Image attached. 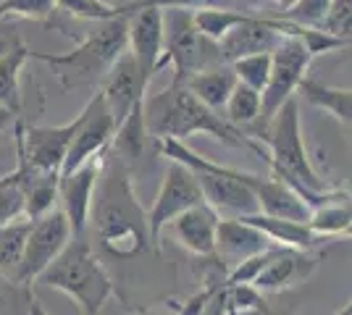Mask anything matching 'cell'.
<instances>
[{
	"instance_id": "17",
	"label": "cell",
	"mask_w": 352,
	"mask_h": 315,
	"mask_svg": "<svg viewBox=\"0 0 352 315\" xmlns=\"http://www.w3.org/2000/svg\"><path fill=\"white\" fill-rule=\"evenodd\" d=\"M171 231L179 247H184L190 255L200 257H213L216 253V229H219V213L213 208L195 205V208L184 210L182 215H176L171 224L166 226Z\"/></svg>"
},
{
	"instance_id": "22",
	"label": "cell",
	"mask_w": 352,
	"mask_h": 315,
	"mask_svg": "<svg viewBox=\"0 0 352 315\" xmlns=\"http://www.w3.org/2000/svg\"><path fill=\"white\" fill-rule=\"evenodd\" d=\"M184 87H187L200 103L206 105V108L219 113L221 108L226 105V100H229L232 90L236 87V76H234V71H232V66L223 63V66H216V69H210V71H203V74L192 76Z\"/></svg>"
},
{
	"instance_id": "41",
	"label": "cell",
	"mask_w": 352,
	"mask_h": 315,
	"mask_svg": "<svg viewBox=\"0 0 352 315\" xmlns=\"http://www.w3.org/2000/svg\"><path fill=\"white\" fill-rule=\"evenodd\" d=\"M331 315H352V307L350 305H344L342 310H337V313H331Z\"/></svg>"
},
{
	"instance_id": "10",
	"label": "cell",
	"mask_w": 352,
	"mask_h": 315,
	"mask_svg": "<svg viewBox=\"0 0 352 315\" xmlns=\"http://www.w3.org/2000/svg\"><path fill=\"white\" fill-rule=\"evenodd\" d=\"M195 205H203V192L197 187L195 174L187 165L168 161L161 189L153 200V205L147 208V229H150V240L155 250H161V237L166 226Z\"/></svg>"
},
{
	"instance_id": "28",
	"label": "cell",
	"mask_w": 352,
	"mask_h": 315,
	"mask_svg": "<svg viewBox=\"0 0 352 315\" xmlns=\"http://www.w3.org/2000/svg\"><path fill=\"white\" fill-rule=\"evenodd\" d=\"M56 11H63L66 16L82 19V21H95V24L129 14L124 5H111L105 0H56Z\"/></svg>"
},
{
	"instance_id": "18",
	"label": "cell",
	"mask_w": 352,
	"mask_h": 315,
	"mask_svg": "<svg viewBox=\"0 0 352 315\" xmlns=\"http://www.w3.org/2000/svg\"><path fill=\"white\" fill-rule=\"evenodd\" d=\"M268 247H274L265 240L258 229L245 224L242 218H219V229H216V253L213 257L219 260L226 270L245 263L250 257L261 255Z\"/></svg>"
},
{
	"instance_id": "21",
	"label": "cell",
	"mask_w": 352,
	"mask_h": 315,
	"mask_svg": "<svg viewBox=\"0 0 352 315\" xmlns=\"http://www.w3.org/2000/svg\"><path fill=\"white\" fill-rule=\"evenodd\" d=\"M30 53L24 40L0 53V108L16 116H21V69L30 60Z\"/></svg>"
},
{
	"instance_id": "16",
	"label": "cell",
	"mask_w": 352,
	"mask_h": 315,
	"mask_svg": "<svg viewBox=\"0 0 352 315\" xmlns=\"http://www.w3.org/2000/svg\"><path fill=\"white\" fill-rule=\"evenodd\" d=\"M318 266V255L313 253H300V250H284V247H271L268 260L255 276L252 289L261 294H279L289 292L294 286L305 284L313 270Z\"/></svg>"
},
{
	"instance_id": "6",
	"label": "cell",
	"mask_w": 352,
	"mask_h": 315,
	"mask_svg": "<svg viewBox=\"0 0 352 315\" xmlns=\"http://www.w3.org/2000/svg\"><path fill=\"white\" fill-rule=\"evenodd\" d=\"M158 142H161V152L166 161L187 165L195 174L197 187L203 192V202L208 208H213L216 213L219 210L221 213H234V218L258 213L255 195L245 184L248 171H236V168L221 165L216 161H208L195 150H190L184 142H176V139H158Z\"/></svg>"
},
{
	"instance_id": "7",
	"label": "cell",
	"mask_w": 352,
	"mask_h": 315,
	"mask_svg": "<svg viewBox=\"0 0 352 315\" xmlns=\"http://www.w3.org/2000/svg\"><path fill=\"white\" fill-rule=\"evenodd\" d=\"M174 66V84H187L192 76L223 66L219 43L206 40L192 24V11L166 8L163 11V53L158 71Z\"/></svg>"
},
{
	"instance_id": "35",
	"label": "cell",
	"mask_w": 352,
	"mask_h": 315,
	"mask_svg": "<svg viewBox=\"0 0 352 315\" xmlns=\"http://www.w3.org/2000/svg\"><path fill=\"white\" fill-rule=\"evenodd\" d=\"M155 8H182V11H203V8H226V11H252L242 0H150Z\"/></svg>"
},
{
	"instance_id": "31",
	"label": "cell",
	"mask_w": 352,
	"mask_h": 315,
	"mask_svg": "<svg viewBox=\"0 0 352 315\" xmlns=\"http://www.w3.org/2000/svg\"><path fill=\"white\" fill-rule=\"evenodd\" d=\"M331 0H294L287 11H276V19L281 21H289L294 27H310V30H318L323 21V16L329 11Z\"/></svg>"
},
{
	"instance_id": "42",
	"label": "cell",
	"mask_w": 352,
	"mask_h": 315,
	"mask_svg": "<svg viewBox=\"0 0 352 315\" xmlns=\"http://www.w3.org/2000/svg\"><path fill=\"white\" fill-rule=\"evenodd\" d=\"M140 315H153V313H150V310H142V313H140Z\"/></svg>"
},
{
	"instance_id": "27",
	"label": "cell",
	"mask_w": 352,
	"mask_h": 315,
	"mask_svg": "<svg viewBox=\"0 0 352 315\" xmlns=\"http://www.w3.org/2000/svg\"><path fill=\"white\" fill-rule=\"evenodd\" d=\"M258 11H226V8H203V11H192V24L195 30L200 32L206 40L210 43H219L221 37L229 30H234L236 24L245 19V16H252Z\"/></svg>"
},
{
	"instance_id": "8",
	"label": "cell",
	"mask_w": 352,
	"mask_h": 315,
	"mask_svg": "<svg viewBox=\"0 0 352 315\" xmlns=\"http://www.w3.org/2000/svg\"><path fill=\"white\" fill-rule=\"evenodd\" d=\"M310 60H313L310 53L294 34H284L279 45L271 50V74H268V82L261 92V119H258L252 139L263 135V129L268 126V121L274 119V113L289 97H294L300 82L308 74Z\"/></svg>"
},
{
	"instance_id": "26",
	"label": "cell",
	"mask_w": 352,
	"mask_h": 315,
	"mask_svg": "<svg viewBox=\"0 0 352 315\" xmlns=\"http://www.w3.org/2000/svg\"><path fill=\"white\" fill-rule=\"evenodd\" d=\"M226 124H232L234 129H248V126H258L261 119V92L250 90L245 84L236 82V87L232 90L229 100H226Z\"/></svg>"
},
{
	"instance_id": "15",
	"label": "cell",
	"mask_w": 352,
	"mask_h": 315,
	"mask_svg": "<svg viewBox=\"0 0 352 315\" xmlns=\"http://www.w3.org/2000/svg\"><path fill=\"white\" fill-rule=\"evenodd\" d=\"M100 97H103L108 113L113 116L116 126L129 116L134 105H140L147 95V84L140 76V69L134 63V56L129 47L116 58V63L108 69V74L100 82Z\"/></svg>"
},
{
	"instance_id": "13",
	"label": "cell",
	"mask_w": 352,
	"mask_h": 315,
	"mask_svg": "<svg viewBox=\"0 0 352 315\" xmlns=\"http://www.w3.org/2000/svg\"><path fill=\"white\" fill-rule=\"evenodd\" d=\"M103 158L87 161L85 165H79L72 174H63L58 179V208L63 210L66 221L72 226L74 237L87 234L89 229V210H92V200H95V189L103 174Z\"/></svg>"
},
{
	"instance_id": "32",
	"label": "cell",
	"mask_w": 352,
	"mask_h": 315,
	"mask_svg": "<svg viewBox=\"0 0 352 315\" xmlns=\"http://www.w3.org/2000/svg\"><path fill=\"white\" fill-rule=\"evenodd\" d=\"M53 14H56V0H0V21L3 19L47 21Z\"/></svg>"
},
{
	"instance_id": "4",
	"label": "cell",
	"mask_w": 352,
	"mask_h": 315,
	"mask_svg": "<svg viewBox=\"0 0 352 315\" xmlns=\"http://www.w3.org/2000/svg\"><path fill=\"white\" fill-rule=\"evenodd\" d=\"M37 281L47 289L63 292L82 315H100L108 300L116 294V281L105 270L87 234L72 237Z\"/></svg>"
},
{
	"instance_id": "39",
	"label": "cell",
	"mask_w": 352,
	"mask_h": 315,
	"mask_svg": "<svg viewBox=\"0 0 352 315\" xmlns=\"http://www.w3.org/2000/svg\"><path fill=\"white\" fill-rule=\"evenodd\" d=\"M30 315H50L47 313V310H45L43 305H40V302H37V305H34V307H32V313Z\"/></svg>"
},
{
	"instance_id": "11",
	"label": "cell",
	"mask_w": 352,
	"mask_h": 315,
	"mask_svg": "<svg viewBox=\"0 0 352 315\" xmlns=\"http://www.w3.org/2000/svg\"><path fill=\"white\" fill-rule=\"evenodd\" d=\"M72 226L60 208H53L50 213H45L43 218L32 221L16 281L27 286L34 284L40 279V273L63 253V247L72 242Z\"/></svg>"
},
{
	"instance_id": "19",
	"label": "cell",
	"mask_w": 352,
	"mask_h": 315,
	"mask_svg": "<svg viewBox=\"0 0 352 315\" xmlns=\"http://www.w3.org/2000/svg\"><path fill=\"white\" fill-rule=\"evenodd\" d=\"M250 192L255 195L258 202V213L271 215V218H281V221H297V224H308L310 208L302 202V197L294 192L292 187H287L284 181L274 179V176H258L250 174L248 181Z\"/></svg>"
},
{
	"instance_id": "14",
	"label": "cell",
	"mask_w": 352,
	"mask_h": 315,
	"mask_svg": "<svg viewBox=\"0 0 352 315\" xmlns=\"http://www.w3.org/2000/svg\"><path fill=\"white\" fill-rule=\"evenodd\" d=\"M281 21L276 16L252 14L245 16L234 30H229L219 40V53L223 63H234L248 56H258V53H271L279 45Z\"/></svg>"
},
{
	"instance_id": "38",
	"label": "cell",
	"mask_w": 352,
	"mask_h": 315,
	"mask_svg": "<svg viewBox=\"0 0 352 315\" xmlns=\"http://www.w3.org/2000/svg\"><path fill=\"white\" fill-rule=\"evenodd\" d=\"M16 121H19V116H16V113L6 110V108H0V135H3V132H8V129H14Z\"/></svg>"
},
{
	"instance_id": "29",
	"label": "cell",
	"mask_w": 352,
	"mask_h": 315,
	"mask_svg": "<svg viewBox=\"0 0 352 315\" xmlns=\"http://www.w3.org/2000/svg\"><path fill=\"white\" fill-rule=\"evenodd\" d=\"M37 305L32 286L0 276V315H30Z\"/></svg>"
},
{
	"instance_id": "3",
	"label": "cell",
	"mask_w": 352,
	"mask_h": 315,
	"mask_svg": "<svg viewBox=\"0 0 352 315\" xmlns=\"http://www.w3.org/2000/svg\"><path fill=\"white\" fill-rule=\"evenodd\" d=\"M142 119L147 137L155 139H176L184 142L195 135H206L219 139L229 148H248L258 158H263V145L250 135L234 129L216 110H210L192 95L184 84H168L155 95H145L142 100Z\"/></svg>"
},
{
	"instance_id": "12",
	"label": "cell",
	"mask_w": 352,
	"mask_h": 315,
	"mask_svg": "<svg viewBox=\"0 0 352 315\" xmlns=\"http://www.w3.org/2000/svg\"><path fill=\"white\" fill-rule=\"evenodd\" d=\"M113 135H116V121L108 113L100 92H95L89 97V103L82 108V113H79V126H76V135H74L72 145H69L66 161L60 165V176L76 171L87 161L103 158L105 152L111 150Z\"/></svg>"
},
{
	"instance_id": "36",
	"label": "cell",
	"mask_w": 352,
	"mask_h": 315,
	"mask_svg": "<svg viewBox=\"0 0 352 315\" xmlns=\"http://www.w3.org/2000/svg\"><path fill=\"white\" fill-rule=\"evenodd\" d=\"M292 313V307H287V310H276V307H274V302H268L263 297V300L258 302V305H255V307H252V310H245V313H234V315H289Z\"/></svg>"
},
{
	"instance_id": "25",
	"label": "cell",
	"mask_w": 352,
	"mask_h": 315,
	"mask_svg": "<svg viewBox=\"0 0 352 315\" xmlns=\"http://www.w3.org/2000/svg\"><path fill=\"white\" fill-rule=\"evenodd\" d=\"M30 226L32 221H27V218H16L11 224L0 226V276H8L16 281Z\"/></svg>"
},
{
	"instance_id": "43",
	"label": "cell",
	"mask_w": 352,
	"mask_h": 315,
	"mask_svg": "<svg viewBox=\"0 0 352 315\" xmlns=\"http://www.w3.org/2000/svg\"><path fill=\"white\" fill-rule=\"evenodd\" d=\"M229 315H234V313H229Z\"/></svg>"
},
{
	"instance_id": "30",
	"label": "cell",
	"mask_w": 352,
	"mask_h": 315,
	"mask_svg": "<svg viewBox=\"0 0 352 315\" xmlns=\"http://www.w3.org/2000/svg\"><path fill=\"white\" fill-rule=\"evenodd\" d=\"M229 66H232V71H234L239 84H245V87L255 92H263L268 74H271V53L248 56V58H239L234 63H229Z\"/></svg>"
},
{
	"instance_id": "9",
	"label": "cell",
	"mask_w": 352,
	"mask_h": 315,
	"mask_svg": "<svg viewBox=\"0 0 352 315\" xmlns=\"http://www.w3.org/2000/svg\"><path fill=\"white\" fill-rule=\"evenodd\" d=\"M79 126V116L60 126H24L16 121V161L40 174H58Z\"/></svg>"
},
{
	"instance_id": "1",
	"label": "cell",
	"mask_w": 352,
	"mask_h": 315,
	"mask_svg": "<svg viewBox=\"0 0 352 315\" xmlns=\"http://www.w3.org/2000/svg\"><path fill=\"white\" fill-rule=\"evenodd\" d=\"M89 224L98 250L111 260L129 263L155 250L147 229V208H142L132 187V171L111 152H105ZM155 253L161 255V250Z\"/></svg>"
},
{
	"instance_id": "2",
	"label": "cell",
	"mask_w": 352,
	"mask_h": 315,
	"mask_svg": "<svg viewBox=\"0 0 352 315\" xmlns=\"http://www.w3.org/2000/svg\"><path fill=\"white\" fill-rule=\"evenodd\" d=\"M255 142H263L261 161L271 168V176L292 187L310 210L329 205V202L350 200L347 189H331L329 181L316 171V165L310 161L305 139H302L297 97H289L281 105Z\"/></svg>"
},
{
	"instance_id": "24",
	"label": "cell",
	"mask_w": 352,
	"mask_h": 315,
	"mask_svg": "<svg viewBox=\"0 0 352 315\" xmlns=\"http://www.w3.org/2000/svg\"><path fill=\"white\" fill-rule=\"evenodd\" d=\"M308 229L318 240L350 237V229H352L350 200H344V202H329V205H321V208H313L308 215Z\"/></svg>"
},
{
	"instance_id": "40",
	"label": "cell",
	"mask_w": 352,
	"mask_h": 315,
	"mask_svg": "<svg viewBox=\"0 0 352 315\" xmlns=\"http://www.w3.org/2000/svg\"><path fill=\"white\" fill-rule=\"evenodd\" d=\"M294 0H276V5H279V11H287L289 5H292Z\"/></svg>"
},
{
	"instance_id": "37",
	"label": "cell",
	"mask_w": 352,
	"mask_h": 315,
	"mask_svg": "<svg viewBox=\"0 0 352 315\" xmlns=\"http://www.w3.org/2000/svg\"><path fill=\"white\" fill-rule=\"evenodd\" d=\"M16 43H21V34L16 32V27H8L0 21V53H6L8 47H14Z\"/></svg>"
},
{
	"instance_id": "23",
	"label": "cell",
	"mask_w": 352,
	"mask_h": 315,
	"mask_svg": "<svg viewBox=\"0 0 352 315\" xmlns=\"http://www.w3.org/2000/svg\"><path fill=\"white\" fill-rule=\"evenodd\" d=\"M297 90H300V95H302L310 105H316V108H321V110H329L342 126H350V119H352L350 87H329V84H323V82H316V79H308V76H305Z\"/></svg>"
},
{
	"instance_id": "34",
	"label": "cell",
	"mask_w": 352,
	"mask_h": 315,
	"mask_svg": "<svg viewBox=\"0 0 352 315\" xmlns=\"http://www.w3.org/2000/svg\"><path fill=\"white\" fill-rule=\"evenodd\" d=\"M16 218H24V200L14 181L0 174V226L11 224Z\"/></svg>"
},
{
	"instance_id": "33",
	"label": "cell",
	"mask_w": 352,
	"mask_h": 315,
	"mask_svg": "<svg viewBox=\"0 0 352 315\" xmlns=\"http://www.w3.org/2000/svg\"><path fill=\"white\" fill-rule=\"evenodd\" d=\"M321 32L337 37V40H344L350 43V32H352V0H331L329 11L323 16Z\"/></svg>"
},
{
	"instance_id": "5",
	"label": "cell",
	"mask_w": 352,
	"mask_h": 315,
	"mask_svg": "<svg viewBox=\"0 0 352 315\" xmlns=\"http://www.w3.org/2000/svg\"><path fill=\"white\" fill-rule=\"evenodd\" d=\"M126 45H129V40H126V14H124L98 24V30L89 32L87 37H82L79 45L69 53L50 56V53L32 50L30 58L43 60L50 69H56L60 84L66 90H72V87H87V84L103 82L108 69L116 63V58L126 50Z\"/></svg>"
},
{
	"instance_id": "20",
	"label": "cell",
	"mask_w": 352,
	"mask_h": 315,
	"mask_svg": "<svg viewBox=\"0 0 352 315\" xmlns=\"http://www.w3.org/2000/svg\"><path fill=\"white\" fill-rule=\"evenodd\" d=\"M242 221L258 229L265 240L274 247H284V250H300V253H313L321 240L308 229V224H297V221H281V218H271L263 213H252V215H242Z\"/></svg>"
}]
</instances>
